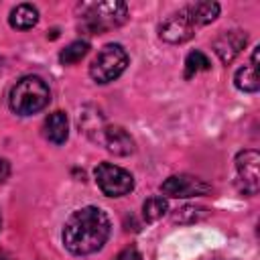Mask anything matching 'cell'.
I'll list each match as a JSON object with an SVG mask.
<instances>
[{"label":"cell","instance_id":"1","mask_svg":"<svg viewBox=\"0 0 260 260\" xmlns=\"http://www.w3.org/2000/svg\"><path fill=\"white\" fill-rule=\"evenodd\" d=\"M110 232L112 223L106 211L95 205H85L81 209H75L67 217L61 240L73 256H87L102 250V246L110 238Z\"/></svg>","mask_w":260,"mask_h":260},{"label":"cell","instance_id":"2","mask_svg":"<svg viewBox=\"0 0 260 260\" xmlns=\"http://www.w3.org/2000/svg\"><path fill=\"white\" fill-rule=\"evenodd\" d=\"M81 28L89 35H102L110 28L122 26L128 20V4L110 0V2H85L79 4Z\"/></svg>","mask_w":260,"mask_h":260},{"label":"cell","instance_id":"3","mask_svg":"<svg viewBox=\"0 0 260 260\" xmlns=\"http://www.w3.org/2000/svg\"><path fill=\"white\" fill-rule=\"evenodd\" d=\"M51 100L49 85L39 75H24L20 77L8 95V106L18 116H32L47 108Z\"/></svg>","mask_w":260,"mask_h":260},{"label":"cell","instance_id":"4","mask_svg":"<svg viewBox=\"0 0 260 260\" xmlns=\"http://www.w3.org/2000/svg\"><path fill=\"white\" fill-rule=\"evenodd\" d=\"M128 67V53L120 43H108L100 49L89 65V77L95 83H110L118 79Z\"/></svg>","mask_w":260,"mask_h":260},{"label":"cell","instance_id":"5","mask_svg":"<svg viewBox=\"0 0 260 260\" xmlns=\"http://www.w3.org/2000/svg\"><path fill=\"white\" fill-rule=\"evenodd\" d=\"M93 177H95L100 191L108 197H122L134 189L132 173L112 162H100L93 169Z\"/></svg>","mask_w":260,"mask_h":260},{"label":"cell","instance_id":"6","mask_svg":"<svg viewBox=\"0 0 260 260\" xmlns=\"http://www.w3.org/2000/svg\"><path fill=\"white\" fill-rule=\"evenodd\" d=\"M197 30V24L193 22L187 6H183L181 10L169 14L160 24H158V37L165 41V43H171V45H181V43H187L189 39H193Z\"/></svg>","mask_w":260,"mask_h":260},{"label":"cell","instance_id":"7","mask_svg":"<svg viewBox=\"0 0 260 260\" xmlns=\"http://www.w3.org/2000/svg\"><path fill=\"white\" fill-rule=\"evenodd\" d=\"M211 191V185L195 175H171L160 183V193L175 199H187V197H199Z\"/></svg>","mask_w":260,"mask_h":260},{"label":"cell","instance_id":"8","mask_svg":"<svg viewBox=\"0 0 260 260\" xmlns=\"http://www.w3.org/2000/svg\"><path fill=\"white\" fill-rule=\"evenodd\" d=\"M258 162H260V154L254 148H246L240 150L236 154V173L240 179V191L246 195H256L258 193Z\"/></svg>","mask_w":260,"mask_h":260},{"label":"cell","instance_id":"9","mask_svg":"<svg viewBox=\"0 0 260 260\" xmlns=\"http://www.w3.org/2000/svg\"><path fill=\"white\" fill-rule=\"evenodd\" d=\"M246 43H248L246 30H242V28H230V30H223V32L217 35V39L213 41V51L219 57V61L228 65V63H232L242 53V49L246 47Z\"/></svg>","mask_w":260,"mask_h":260},{"label":"cell","instance_id":"10","mask_svg":"<svg viewBox=\"0 0 260 260\" xmlns=\"http://www.w3.org/2000/svg\"><path fill=\"white\" fill-rule=\"evenodd\" d=\"M100 142L116 156H128V154L134 152V138L122 126H116V124H106L104 126Z\"/></svg>","mask_w":260,"mask_h":260},{"label":"cell","instance_id":"11","mask_svg":"<svg viewBox=\"0 0 260 260\" xmlns=\"http://www.w3.org/2000/svg\"><path fill=\"white\" fill-rule=\"evenodd\" d=\"M258 49L260 47H254L252 51V57H250V65H244L236 71L234 75V85L240 89V91H246V93H256L260 89V77H258Z\"/></svg>","mask_w":260,"mask_h":260},{"label":"cell","instance_id":"12","mask_svg":"<svg viewBox=\"0 0 260 260\" xmlns=\"http://www.w3.org/2000/svg\"><path fill=\"white\" fill-rule=\"evenodd\" d=\"M45 136L53 144H63L69 138V120L65 112L57 110L45 118Z\"/></svg>","mask_w":260,"mask_h":260},{"label":"cell","instance_id":"13","mask_svg":"<svg viewBox=\"0 0 260 260\" xmlns=\"http://www.w3.org/2000/svg\"><path fill=\"white\" fill-rule=\"evenodd\" d=\"M8 22L16 30H28L39 22V10L32 4H18L10 10Z\"/></svg>","mask_w":260,"mask_h":260},{"label":"cell","instance_id":"14","mask_svg":"<svg viewBox=\"0 0 260 260\" xmlns=\"http://www.w3.org/2000/svg\"><path fill=\"white\" fill-rule=\"evenodd\" d=\"M187 10L193 18V22L199 26H205L209 22H213L219 14V4L217 2H193V4H187Z\"/></svg>","mask_w":260,"mask_h":260},{"label":"cell","instance_id":"15","mask_svg":"<svg viewBox=\"0 0 260 260\" xmlns=\"http://www.w3.org/2000/svg\"><path fill=\"white\" fill-rule=\"evenodd\" d=\"M167 211H169V203H167V199H165L162 195H152V197H148V199L142 203V217H144V221H148V223L160 219Z\"/></svg>","mask_w":260,"mask_h":260},{"label":"cell","instance_id":"16","mask_svg":"<svg viewBox=\"0 0 260 260\" xmlns=\"http://www.w3.org/2000/svg\"><path fill=\"white\" fill-rule=\"evenodd\" d=\"M87 53H89V43H87V41H73V43H69V45L59 53V61H61L63 65H75V63H79Z\"/></svg>","mask_w":260,"mask_h":260},{"label":"cell","instance_id":"17","mask_svg":"<svg viewBox=\"0 0 260 260\" xmlns=\"http://www.w3.org/2000/svg\"><path fill=\"white\" fill-rule=\"evenodd\" d=\"M211 69V61L207 59L205 53L201 51H191L185 59V79H191L195 77L197 73L201 71H209Z\"/></svg>","mask_w":260,"mask_h":260},{"label":"cell","instance_id":"18","mask_svg":"<svg viewBox=\"0 0 260 260\" xmlns=\"http://www.w3.org/2000/svg\"><path fill=\"white\" fill-rule=\"evenodd\" d=\"M209 215V209L207 207H201V205H183L179 209H175L173 213V221L177 223H195V221H201Z\"/></svg>","mask_w":260,"mask_h":260},{"label":"cell","instance_id":"19","mask_svg":"<svg viewBox=\"0 0 260 260\" xmlns=\"http://www.w3.org/2000/svg\"><path fill=\"white\" fill-rule=\"evenodd\" d=\"M114 260H142V254L136 250V246H128V248L120 250L114 256Z\"/></svg>","mask_w":260,"mask_h":260},{"label":"cell","instance_id":"20","mask_svg":"<svg viewBox=\"0 0 260 260\" xmlns=\"http://www.w3.org/2000/svg\"><path fill=\"white\" fill-rule=\"evenodd\" d=\"M10 177V162L0 156V183H4Z\"/></svg>","mask_w":260,"mask_h":260},{"label":"cell","instance_id":"21","mask_svg":"<svg viewBox=\"0 0 260 260\" xmlns=\"http://www.w3.org/2000/svg\"><path fill=\"white\" fill-rule=\"evenodd\" d=\"M195 260H234V258L219 256V254H209V256H201V258H195Z\"/></svg>","mask_w":260,"mask_h":260},{"label":"cell","instance_id":"22","mask_svg":"<svg viewBox=\"0 0 260 260\" xmlns=\"http://www.w3.org/2000/svg\"><path fill=\"white\" fill-rule=\"evenodd\" d=\"M0 260H10V258H8L6 254H0Z\"/></svg>","mask_w":260,"mask_h":260},{"label":"cell","instance_id":"23","mask_svg":"<svg viewBox=\"0 0 260 260\" xmlns=\"http://www.w3.org/2000/svg\"><path fill=\"white\" fill-rule=\"evenodd\" d=\"M2 65H4V59H2V57H0V69H2Z\"/></svg>","mask_w":260,"mask_h":260},{"label":"cell","instance_id":"24","mask_svg":"<svg viewBox=\"0 0 260 260\" xmlns=\"http://www.w3.org/2000/svg\"><path fill=\"white\" fill-rule=\"evenodd\" d=\"M0 225H2V217H0Z\"/></svg>","mask_w":260,"mask_h":260}]
</instances>
